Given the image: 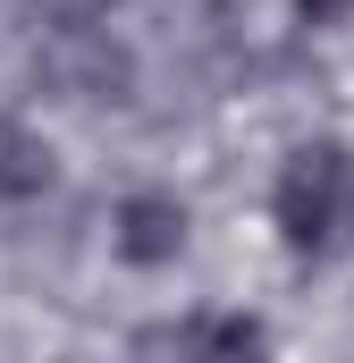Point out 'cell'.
Wrapping results in <instances>:
<instances>
[{"mask_svg": "<svg viewBox=\"0 0 354 363\" xmlns=\"http://www.w3.org/2000/svg\"><path fill=\"white\" fill-rule=\"evenodd\" d=\"M185 237H194V211H185V194H169V186H135L110 211V254L127 271H169L177 254H185Z\"/></svg>", "mask_w": 354, "mask_h": 363, "instance_id": "obj_2", "label": "cell"}, {"mask_svg": "<svg viewBox=\"0 0 354 363\" xmlns=\"http://www.w3.org/2000/svg\"><path fill=\"white\" fill-rule=\"evenodd\" d=\"M185 347H194V363H270V330L253 313H202L185 330Z\"/></svg>", "mask_w": 354, "mask_h": 363, "instance_id": "obj_4", "label": "cell"}, {"mask_svg": "<svg viewBox=\"0 0 354 363\" xmlns=\"http://www.w3.org/2000/svg\"><path fill=\"white\" fill-rule=\"evenodd\" d=\"M346 9H354V0H295V17H304V26H338Z\"/></svg>", "mask_w": 354, "mask_h": 363, "instance_id": "obj_5", "label": "cell"}, {"mask_svg": "<svg viewBox=\"0 0 354 363\" xmlns=\"http://www.w3.org/2000/svg\"><path fill=\"white\" fill-rule=\"evenodd\" d=\"M51 178H59V152L25 118L0 110V203H34V194H51Z\"/></svg>", "mask_w": 354, "mask_h": 363, "instance_id": "obj_3", "label": "cell"}, {"mask_svg": "<svg viewBox=\"0 0 354 363\" xmlns=\"http://www.w3.org/2000/svg\"><path fill=\"white\" fill-rule=\"evenodd\" d=\"M270 220H278V245L295 262L346 254L354 245V144H338V135L295 144L278 186H270Z\"/></svg>", "mask_w": 354, "mask_h": 363, "instance_id": "obj_1", "label": "cell"}]
</instances>
